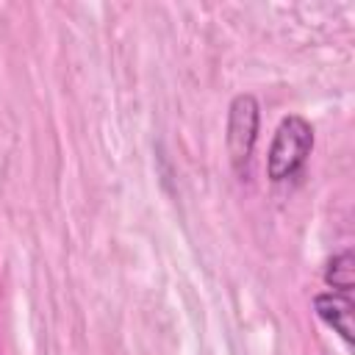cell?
I'll return each mask as SVG.
<instances>
[{"mask_svg":"<svg viewBox=\"0 0 355 355\" xmlns=\"http://www.w3.org/2000/svg\"><path fill=\"white\" fill-rule=\"evenodd\" d=\"M313 150V128L305 116L291 114L286 116L272 139L269 155H266V178L272 183H286L291 180L308 161Z\"/></svg>","mask_w":355,"mask_h":355,"instance_id":"1","label":"cell"},{"mask_svg":"<svg viewBox=\"0 0 355 355\" xmlns=\"http://www.w3.org/2000/svg\"><path fill=\"white\" fill-rule=\"evenodd\" d=\"M258 100L252 94H236L227 108V128H225V147L230 164L239 175L247 172L252 147L258 139Z\"/></svg>","mask_w":355,"mask_h":355,"instance_id":"2","label":"cell"},{"mask_svg":"<svg viewBox=\"0 0 355 355\" xmlns=\"http://www.w3.org/2000/svg\"><path fill=\"white\" fill-rule=\"evenodd\" d=\"M313 308L316 316L333 327V333H338L347 344H352V300L344 291H322L313 297Z\"/></svg>","mask_w":355,"mask_h":355,"instance_id":"3","label":"cell"},{"mask_svg":"<svg viewBox=\"0 0 355 355\" xmlns=\"http://www.w3.org/2000/svg\"><path fill=\"white\" fill-rule=\"evenodd\" d=\"M324 280L330 286V291H352V250H344L338 255L330 258L327 269H324Z\"/></svg>","mask_w":355,"mask_h":355,"instance_id":"4","label":"cell"}]
</instances>
